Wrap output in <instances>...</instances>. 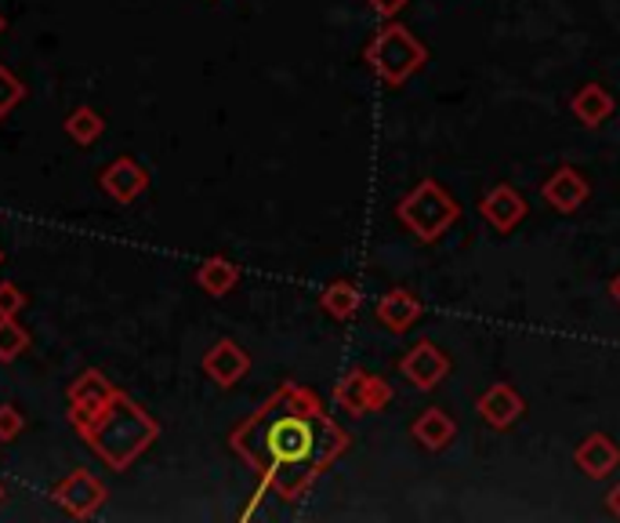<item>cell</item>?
Listing matches in <instances>:
<instances>
[{
    "label": "cell",
    "mask_w": 620,
    "mask_h": 523,
    "mask_svg": "<svg viewBox=\"0 0 620 523\" xmlns=\"http://www.w3.org/2000/svg\"><path fill=\"white\" fill-rule=\"evenodd\" d=\"M610 294H613V302L620 305V272H617V277L610 280Z\"/></svg>",
    "instance_id": "27"
},
{
    "label": "cell",
    "mask_w": 620,
    "mask_h": 523,
    "mask_svg": "<svg viewBox=\"0 0 620 523\" xmlns=\"http://www.w3.org/2000/svg\"><path fill=\"white\" fill-rule=\"evenodd\" d=\"M102 189L116 200V204H131V200H138L149 189V171L142 168L138 160L121 157L102 171Z\"/></svg>",
    "instance_id": "13"
},
{
    "label": "cell",
    "mask_w": 620,
    "mask_h": 523,
    "mask_svg": "<svg viewBox=\"0 0 620 523\" xmlns=\"http://www.w3.org/2000/svg\"><path fill=\"white\" fill-rule=\"evenodd\" d=\"M22 430H26V419H22L19 408H11V403H4L0 408V444H11Z\"/></svg>",
    "instance_id": "23"
},
{
    "label": "cell",
    "mask_w": 620,
    "mask_h": 523,
    "mask_svg": "<svg viewBox=\"0 0 620 523\" xmlns=\"http://www.w3.org/2000/svg\"><path fill=\"white\" fill-rule=\"evenodd\" d=\"M480 211H483V219L491 222L497 233H511L522 219H527V200L519 197V189L494 186L491 193L483 197Z\"/></svg>",
    "instance_id": "14"
},
{
    "label": "cell",
    "mask_w": 620,
    "mask_h": 523,
    "mask_svg": "<svg viewBox=\"0 0 620 523\" xmlns=\"http://www.w3.org/2000/svg\"><path fill=\"white\" fill-rule=\"evenodd\" d=\"M55 502L66 509L69 516L88 520L105 505V483L91 477L88 469H74L63 483H55Z\"/></svg>",
    "instance_id": "6"
},
{
    "label": "cell",
    "mask_w": 620,
    "mask_h": 523,
    "mask_svg": "<svg viewBox=\"0 0 620 523\" xmlns=\"http://www.w3.org/2000/svg\"><path fill=\"white\" fill-rule=\"evenodd\" d=\"M66 131H69V138L80 142V146H91L94 138L102 135L105 131V121L99 113L91 110V105H80V110L69 113V121H66Z\"/></svg>",
    "instance_id": "20"
},
{
    "label": "cell",
    "mask_w": 620,
    "mask_h": 523,
    "mask_svg": "<svg viewBox=\"0 0 620 523\" xmlns=\"http://www.w3.org/2000/svg\"><path fill=\"white\" fill-rule=\"evenodd\" d=\"M334 400H338L349 414H371V411H381L392 400V389H388L385 378L356 367V371H349L338 386H334Z\"/></svg>",
    "instance_id": "5"
},
{
    "label": "cell",
    "mask_w": 620,
    "mask_h": 523,
    "mask_svg": "<svg viewBox=\"0 0 620 523\" xmlns=\"http://www.w3.org/2000/svg\"><path fill=\"white\" fill-rule=\"evenodd\" d=\"M367 4L374 8V15H377V19H385V22H388V19H396L403 8H407V0H367Z\"/></svg>",
    "instance_id": "25"
},
{
    "label": "cell",
    "mask_w": 620,
    "mask_h": 523,
    "mask_svg": "<svg viewBox=\"0 0 620 523\" xmlns=\"http://www.w3.org/2000/svg\"><path fill=\"white\" fill-rule=\"evenodd\" d=\"M367 66L374 69L381 85H388V88H403L407 80L428 63V47L414 37V33L403 26V22H385L371 44H367Z\"/></svg>",
    "instance_id": "3"
},
{
    "label": "cell",
    "mask_w": 620,
    "mask_h": 523,
    "mask_svg": "<svg viewBox=\"0 0 620 523\" xmlns=\"http://www.w3.org/2000/svg\"><path fill=\"white\" fill-rule=\"evenodd\" d=\"M606 505H610V513L620 520V483L610 487V494H606Z\"/></svg>",
    "instance_id": "26"
},
{
    "label": "cell",
    "mask_w": 620,
    "mask_h": 523,
    "mask_svg": "<svg viewBox=\"0 0 620 523\" xmlns=\"http://www.w3.org/2000/svg\"><path fill=\"white\" fill-rule=\"evenodd\" d=\"M77 433L88 439L105 466L113 472L131 469V461L142 458V450H149L153 439L160 436V425L138 408L127 392L116 389L99 414H91L88 422H77Z\"/></svg>",
    "instance_id": "2"
},
{
    "label": "cell",
    "mask_w": 620,
    "mask_h": 523,
    "mask_svg": "<svg viewBox=\"0 0 620 523\" xmlns=\"http://www.w3.org/2000/svg\"><path fill=\"white\" fill-rule=\"evenodd\" d=\"M588 193H591L588 178H584L577 168H559L548 175L541 186V197L548 200V208L563 211V215H574L584 200H588Z\"/></svg>",
    "instance_id": "9"
},
{
    "label": "cell",
    "mask_w": 620,
    "mask_h": 523,
    "mask_svg": "<svg viewBox=\"0 0 620 523\" xmlns=\"http://www.w3.org/2000/svg\"><path fill=\"white\" fill-rule=\"evenodd\" d=\"M396 215L417 236V241L432 244L461 219V208H458V200L436 182V178H421V182H417L410 193L396 204Z\"/></svg>",
    "instance_id": "4"
},
{
    "label": "cell",
    "mask_w": 620,
    "mask_h": 523,
    "mask_svg": "<svg viewBox=\"0 0 620 523\" xmlns=\"http://www.w3.org/2000/svg\"><path fill=\"white\" fill-rule=\"evenodd\" d=\"M233 450L261 472V498L277 491L283 502H297L308 487L349 450L352 436L324 411L313 389L283 382L261 408L229 436Z\"/></svg>",
    "instance_id": "1"
},
{
    "label": "cell",
    "mask_w": 620,
    "mask_h": 523,
    "mask_svg": "<svg viewBox=\"0 0 620 523\" xmlns=\"http://www.w3.org/2000/svg\"><path fill=\"white\" fill-rule=\"evenodd\" d=\"M574 466L588 480H606V477H613V469L620 466V447L606 433H591L577 444Z\"/></svg>",
    "instance_id": "10"
},
{
    "label": "cell",
    "mask_w": 620,
    "mask_h": 523,
    "mask_svg": "<svg viewBox=\"0 0 620 523\" xmlns=\"http://www.w3.org/2000/svg\"><path fill=\"white\" fill-rule=\"evenodd\" d=\"M26 99V88H22V80L11 74L8 66H0V121L15 110V105Z\"/></svg>",
    "instance_id": "22"
},
{
    "label": "cell",
    "mask_w": 620,
    "mask_h": 523,
    "mask_svg": "<svg viewBox=\"0 0 620 523\" xmlns=\"http://www.w3.org/2000/svg\"><path fill=\"white\" fill-rule=\"evenodd\" d=\"M8 30V22H4V15H0V33H4Z\"/></svg>",
    "instance_id": "28"
},
{
    "label": "cell",
    "mask_w": 620,
    "mask_h": 523,
    "mask_svg": "<svg viewBox=\"0 0 620 523\" xmlns=\"http://www.w3.org/2000/svg\"><path fill=\"white\" fill-rule=\"evenodd\" d=\"M26 349H30L26 327H22L15 316H0V364L19 360V356L26 353Z\"/></svg>",
    "instance_id": "21"
},
{
    "label": "cell",
    "mask_w": 620,
    "mask_h": 523,
    "mask_svg": "<svg viewBox=\"0 0 620 523\" xmlns=\"http://www.w3.org/2000/svg\"><path fill=\"white\" fill-rule=\"evenodd\" d=\"M0 262H4V252H0Z\"/></svg>",
    "instance_id": "30"
},
{
    "label": "cell",
    "mask_w": 620,
    "mask_h": 523,
    "mask_svg": "<svg viewBox=\"0 0 620 523\" xmlns=\"http://www.w3.org/2000/svg\"><path fill=\"white\" fill-rule=\"evenodd\" d=\"M475 411L483 414V422L491 425V430H511L519 419H522V411H527V403H522L519 397V389L516 386H508V382H494L491 389L483 392L480 400H475Z\"/></svg>",
    "instance_id": "8"
},
{
    "label": "cell",
    "mask_w": 620,
    "mask_h": 523,
    "mask_svg": "<svg viewBox=\"0 0 620 523\" xmlns=\"http://www.w3.org/2000/svg\"><path fill=\"white\" fill-rule=\"evenodd\" d=\"M0 498H4V487H0Z\"/></svg>",
    "instance_id": "29"
},
{
    "label": "cell",
    "mask_w": 620,
    "mask_h": 523,
    "mask_svg": "<svg viewBox=\"0 0 620 523\" xmlns=\"http://www.w3.org/2000/svg\"><path fill=\"white\" fill-rule=\"evenodd\" d=\"M113 392L116 389L105 382L102 371H94V367H91V371H83L77 382L69 386V408H74V411H69V422H74V425L88 422L91 414H99L105 408V400H110Z\"/></svg>",
    "instance_id": "11"
},
{
    "label": "cell",
    "mask_w": 620,
    "mask_h": 523,
    "mask_svg": "<svg viewBox=\"0 0 620 523\" xmlns=\"http://www.w3.org/2000/svg\"><path fill=\"white\" fill-rule=\"evenodd\" d=\"M360 302L363 294L352 280H334L330 288L319 294V305H324V313H330L334 320H352L360 313Z\"/></svg>",
    "instance_id": "19"
},
{
    "label": "cell",
    "mask_w": 620,
    "mask_h": 523,
    "mask_svg": "<svg viewBox=\"0 0 620 523\" xmlns=\"http://www.w3.org/2000/svg\"><path fill=\"white\" fill-rule=\"evenodd\" d=\"M204 371H207V378H214V382H218L222 389H229V386H236V382H240V378L250 371V356H247L244 346H236L233 338H222V342H214V346L207 349V356H204Z\"/></svg>",
    "instance_id": "12"
},
{
    "label": "cell",
    "mask_w": 620,
    "mask_h": 523,
    "mask_svg": "<svg viewBox=\"0 0 620 523\" xmlns=\"http://www.w3.org/2000/svg\"><path fill=\"white\" fill-rule=\"evenodd\" d=\"M410 433L425 450H447L458 439V422L443 408H428L425 414H417Z\"/></svg>",
    "instance_id": "16"
},
{
    "label": "cell",
    "mask_w": 620,
    "mask_h": 523,
    "mask_svg": "<svg viewBox=\"0 0 620 523\" xmlns=\"http://www.w3.org/2000/svg\"><path fill=\"white\" fill-rule=\"evenodd\" d=\"M399 375L407 378L414 389L428 392V389H436L450 375V356L439 349L436 342H417V346H410L407 353H403Z\"/></svg>",
    "instance_id": "7"
},
{
    "label": "cell",
    "mask_w": 620,
    "mask_h": 523,
    "mask_svg": "<svg viewBox=\"0 0 620 523\" xmlns=\"http://www.w3.org/2000/svg\"><path fill=\"white\" fill-rule=\"evenodd\" d=\"M377 320L392 331V335H407L417 320H421V302H417V294L396 288L377 299Z\"/></svg>",
    "instance_id": "15"
},
{
    "label": "cell",
    "mask_w": 620,
    "mask_h": 523,
    "mask_svg": "<svg viewBox=\"0 0 620 523\" xmlns=\"http://www.w3.org/2000/svg\"><path fill=\"white\" fill-rule=\"evenodd\" d=\"M570 110H574V116H577L584 127H599L606 116L617 110V102H613V94L606 91L602 85H584L574 94V102H570Z\"/></svg>",
    "instance_id": "17"
},
{
    "label": "cell",
    "mask_w": 620,
    "mask_h": 523,
    "mask_svg": "<svg viewBox=\"0 0 620 523\" xmlns=\"http://www.w3.org/2000/svg\"><path fill=\"white\" fill-rule=\"evenodd\" d=\"M22 305H26V294H22L15 283H0V316H19Z\"/></svg>",
    "instance_id": "24"
},
{
    "label": "cell",
    "mask_w": 620,
    "mask_h": 523,
    "mask_svg": "<svg viewBox=\"0 0 620 523\" xmlns=\"http://www.w3.org/2000/svg\"><path fill=\"white\" fill-rule=\"evenodd\" d=\"M236 280H240V269H236L233 262L222 258V255L207 258L204 266L196 269V283L211 294V299H222V294H229L236 288Z\"/></svg>",
    "instance_id": "18"
}]
</instances>
